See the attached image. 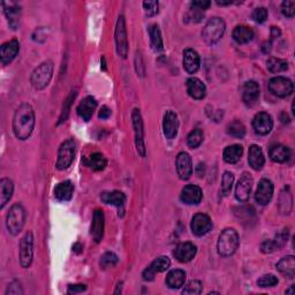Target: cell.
Masks as SVG:
<instances>
[{
	"mask_svg": "<svg viewBox=\"0 0 295 295\" xmlns=\"http://www.w3.org/2000/svg\"><path fill=\"white\" fill-rule=\"evenodd\" d=\"M35 128V111L29 104H21L13 118V131L19 140L30 138Z\"/></svg>",
	"mask_w": 295,
	"mask_h": 295,
	"instance_id": "1",
	"label": "cell"
},
{
	"mask_svg": "<svg viewBox=\"0 0 295 295\" xmlns=\"http://www.w3.org/2000/svg\"><path fill=\"white\" fill-rule=\"evenodd\" d=\"M239 243L240 239L237 231L234 229H225L224 231H221L219 238H218V253L223 257L232 256L237 252Z\"/></svg>",
	"mask_w": 295,
	"mask_h": 295,
	"instance_id": "2",
	"label": "cell"
},
{
	"mask_svg": "<svg viewBox=\"0 0 295 295\" xmlns=\"http://www.w3.org/2000/svg\"><path fill=\"white\" fill-rule=\"evenodd\" d=\"M26 223V210L20 203L12 206L6 217V226L12 235H17Z\"/></svg>",
	"mask_w": 295,
	"mask_h": 295,
	"instance_id": "3",
	"label": "cell"
},
{
	"mask_svg": "<svg viewBox=\"0 0 295 295\" xmlns=\"http://www.w3.org/2000/svg\"><path fill=\"white\" fill-rule=\"evenodd\" d=\"M52 76H53V62L48 60L40 63L37 68H35L33 74H31L30 82L35 89L42 90L48 87Z\"/></svg>",
	"mask_w": 295,
	"mask_h": 295,
	"instance_id": "4",
	"label": "cell"
},
{
	"mask_svg": "<svg viewBox=\"0 0 295 295\" xmlns=\"http://www.w3.org/2000/svg\"><path fill=\"white\" fill-rule=\"evenodd\" d=\"M226 30V24L220 17H212L207 22L202 31V38L208 44H216L219 40Z\"/></svg>",
	"mask_w": 295,
	"mask_h": 295,
	"instance_id": "5",
	"label": "cell"
},
{
	"mask_svg": "<svg viewBox=\"0 0 295 295\" xmlns=\"http://www.w3.org/2000/svg\"><path fill=\"white\" fill-rule=\"evenodd\" d=\"M76 143L73 139H68L62 142L58 151V160L56 163V167L59 171L66 170L72 165L75 158Z\"/></svg>",
	"mask_w": 295,
	"mask_h": 295,
	"instance_id": "6",
	"label": "cell"
},
{
	"mask_svg": "<svg viewBox=\"0 0 295 295\" xmlns=\"http://www.w3.org/2000/svg\"><path fill=\"white\" fill-rule=\"evenodd\" d=\"M116 45L117 52L121 58H127L128 56V38H127V30H126V22L124 16H119L116 26Z\"/></svg>",
	"mask_w": 295,
	"mask_h": 295,
	"instance_id": "7",
	"label": "cell"
},
{
	"mask_svg": "<svg viewBox=\"0 0 295 295\" xmlns=\"http://www.w3.org/2000/svg\"><path fill=\"white\" fill-rule=\"evenodd\" d=\"M269 89L275 96L286 98L293 94L294 85L289 79L284 78V76H276V78L270 80Z\"/></svg>",
	"mask_w": 295,
	"mask_h": 295,
	"instance_id": "8",
	"label": "cell"
},
{
	"mask_svg": "<svg viewBox=\"0 0 295 295\" xmlns=\"http://www.w3.org/2000/svg\"><path fill=\"white\" fill-rule=\"evenodd\" d=\"M131 120H133V127L135 133V144L136 150L140 153L141 157H145V144H144V129L142 116L139 108H134L131 113Z\"/></svg>",
	"mask_w": 295,
	"mask_h": 295,
	"instance_id": "9",
	"label": "cell"
},
{
	"mask_svg": "<svg viewBox=\"0 0 295 295\" xmlns=\"http://www.w3.org/2000/svg\"><path fill=\"white\" fill-rule=\"evenodd\" d=\"M34 257V237L33 233L28 232L20 241V264L22 267H29Z\"/></svg>",
	"mask_w": 295,
	"mask_h": 295,
	"instance_id": "10",
	"label": "cell"
},
{
	"mask_svg": "<svg viewBox=\"0 0 295 295\" xmlns=\"http://www.w3.org/2000/svg\"><path fill=\"white\" fill-rule=\"evenodd\" d=\"M190 228H192V232L196 237H203V235L208 234L211 231L212 221L210 217L206 215V213H196L193 217Z\"/></svg>",
	"mask_w": 295,
	"mask_h": 295,
	"instance_id": "11",
	"label": "cell"
},
{
	"mask_svg": "<svg viewBox=\"0 0 295 295\" xmlns=\"http://www.w3.org/2000/svg\"><path fill=\"white\" fill-rule=\"evenodd\" d=\"M170 265H171V261L169 257L161 256L156 258V260L143 271V279L147 281H152L153 279H155V276L157 274H161V272L169 270Z\"/></svg>",
	"mask_w": 295,
	"mask_h": 295,
	"instance_id": "12",
	"label": "cell"
},
{
	"mask_svg": "<svg viewBox=\"0 0 295 295\" xmlns=\"http://www.w3.org/2000/svg\"><path fill=\"white\" fill-rule=\"evenodd\" d=\"M272 127H274V120L269 113L260 112L254 117L253 128L256 134L267 135L272 130Z\"/></svg>",
	"mask_w": 295,
	"mask_h": 295,
	"instance_id": "13",
	"label": "cell"
},
{
	"mask_svg": "<svg viewBox=\"0 0 295 295\" xmlns=\"http://www.w3.org/2000/svg\"><path fill=\"white\" fill-rule=\"evenodd\" d=\"M275 186L269 179H262L258 184L256 189L255 199L260 206H266L269 204L272 196H274Z\"/></svg>",
	"mask_w": 295,
	"mask_h": 295,
	"instance_id": "14",
	"label": "cell"
},
{
	"mask_svg": "<svg viewBox=\"0 0 295 295\" xmlns=\"http://www.w3.org/2000/svg\"><path fill=\"white\" fill-rule=\"evenodd\" d=\"M176 172L181 180H188L193 174V162L187 152H180L175 161Z\"/></svg>",
	"mask_w": 295,
	"mask_h": 295,
	"instance_id": "15",
	"label": "cell"
},
{
	"mask_svg": "<svg viewBox=\"0 0 295 295\" xmlns=\"http://www.w3.org/2000/svg\"><path fill=\"white\" fill-rule=\"evenodd\" d=\"M179 120L173 111H166L163 118V131L166 139L173 140L178 135Z\"/></svg>",
	"mask_w": 295,
	"mask_h": 295,
	"instance_id": "16",
	"label": "cell"
},
{
	"mask_svg": "<svg viewBox=\"0 0 295 295\" xmlns=\"http://www.w3.org/2000/svg\"><path fill=\"white\" fill-rule=\"evenodd\" d=\"M253 188V178L251 174L244 173L238 181L237 188H235V197L240 202H247L251 197Z\"/></svg>",
	"mask_w": 295,
	"mask_h": 295,
	"instance_id": "17",
	"label": "cell"
},
{
	"mask_svg": "<svg viewBox=\"0 0 295 295\" xmlns=\"http://www.w3.org/2000/svg\"><path fill=\"white\" fill-rule=\"evenodd\" d=\"M202 198L203 193L202 189L199 188L198 186L187 185L183 190H181L180 199L185 204H188V206H196V204L202 201Z\"/></svg>",
	"mask_w": 295,
	"mask_h": 295,
	"instance_id": "18",
	"label": "cell"
},
{
	"mask_svg": "<svg viewBox=\"0 0 295 295\" xmlns=\"http://www.w3.org/2000/svg\"><path fill=\"white\" fill-rule=\"evenodd\" d=\"M197 253V248L192 242H183L176 246L173 255L180 263H188L193 260Z\"/></svg>",
	"mask_w": 295,
	"mask_h": 295,
	"instance_id": "19",
	"label": "cell"
},
{
	"mask_svg": "<svg viewBox=\"0 0 295 295\" xmlns=\"http://www.w3.org/2000/svg\"><path fill=\"white\" fill-rule=\"evenodd\" d=\"M20 51V43L17 39H12L10 42H6L0 48V56H2L3 65H8V63L14 60L17 53Z\"/></svg>",
	"mask_w": 295,
	"mask_h": 295,
	"instance_id": "20",
	"label": "cell"
},
{
	"mask_svg": "<svg viewBox=\"0 0 295 295\" xmlns=\"http://www.w3.org/2000/svg\"><path fill=\"white\" fill-rule=\"evenodd\" d=\"M104 220H105V218H104V213L101 209L95 210L90 234H92V237L97 243L101 242L104 237Z\"/></svg>",
	"mask_w": 295,
	"mask_h": 295,
	"instance_id": "21",
	"label": "cell"
},
{
	"mask_svg": "<svg viewBox=\"0 0 295 295\" xmlns=\"http://www.w3.org/2000/svg\"><path fill=\"white\" fill-rule=\"evenodd\" d=\"M258 97H260V85L254 80L247 81L242 89V99L244 104L252 106L257 102Z\"/></svg>",
	"mask_w": 295,
	"mask_h": 295,
	"instance_id": "22",
	"label": "cell"
},
{
	"mask_svg": "<svg viewBox=\"0 0 295 295\" xmlns=\"http://www.w3.org/2000/svg\"><path fill=\"white\" fill-rule=\"evenodd\" d=\"M184 68L188 74H195L199 70V63H201V59H199L198 53L193 49H187L184 52L183 58Z\"/></svg>",
	"mask_w": 295,
	"mask_h": 295,
	"instance_id": "23",
	"label": "cell"
},
{
	"mask_svg": "<svg viewBox=\"0 0 295 295\" xmlns=\"http://www.w3.org/2000/svg\"><path fill=\"white\" fill-rule=\"evenodd\" d=\"M186 87H187V93L192 98L194 99H203L207 95V87L201 80L197 78H190L187 80V83H186Z\"/></svg>",
	"mask_w": 295,
	"mask_h": 295,
	"instance_id": "24",
	"label": "cell"
},
{
	"mask_svg": "<svg viewBox=\"0 0 295 295\" xmlns=\"http://www.w3.org/2000/svg\"><path fill=\"white\" fill-rule=\"evenodd\" d=\"M97 107V101L93 96H88L83 98L76 110H78V115L82 118L84 121H89L92 119L95 110Z\"/></svg>",
	"mask_w": 295,
	"mask_h": 295,
	"instance_id": "25",
	"label": "cell"
},
{
	"mask_svg": "<svg viewBox=\"0 0 295 295\" xmlns=\"http://www.w3.org/2000/svg\"><path fill=\"white\" fill-rule=\"evenodd\" d=\"M248 163L249 165L252 166V169H254L255 171H260L263 169V166H264L265 164L264 153H263L262 149L258 147V145L253 144L252 147L249 148Z\"/></svg>",
	"mask_w": 295,
	"mask_h": 295,
	"instance_id": "26",
	"label": "cell"
},
{
	"mask_svg": "<svg viewBox=\"0 0 295 295\" xmlns=\"http://www.w3.org/2000/svg\"><path fill=\"white\" fill-rule=\"evenodd\" d=\"M74 194V185L72 184V181L66 180L59 184L56 188H54V196L57 199L62 202L70 201Z\"/></svg>",
	"mask_w": 295,
	"mask_h": 295,
	"instance_id": "27",
	"label": "cell"
},
{
	"mask_svg": "<svg viewBox=\"0 0 295 295\" xmlns=\"http://www.w3.org/2000/svg\"><path fill=\"white\" fill-rule=\"evenodd\" d=\"M4 12L7 17L8 25L13 30H16L20 27V17H21V8L17 5H8L6 6L3 3Z\"/></svg>",
	"mask_w": 295,
	"mask_h": 295,
	"instance_id": "28",
	"label": "cell"
},
{
	"mask_svg": "<svg viewBox=\"0 0 295 295\" xmlns=\"http://www.w3.org/2000/svg\"><path fill=\"white\" fill-rule=\"evenodd\" d=\"M269 156L275 163H286L290 158V150L283 144H275L270 148Z\"/></svg>",
	"mask_w": 295,
	"mask_h": 295,
	"instance_id": "29",
	"label": "cell"
},
{
	"mask_svg": "<svg viewBox=\"0 0 295 295\" xmlns=\"http://www.w3.org/2000/svg\"><path fill=\"white\" fill-rule=\"evenodd\" d=\"M277 270H278L281 275L288 278H294L295 276V257L293 255H288L281 258V260L277 263Z\"/></svg>",
	"mask_w": 295,
	"mask_h": 295,
	"instance_id": "30",
	"label": "cell"
},
{
	"mask_svg": "<svg viewBox=\"0 0 295 295\" xmlns=\"http://www.w3.org/2000/svg\"><path fill=\"white\" fill-rule=\"evenodd\" d=\"M101 199L105 204H112L117 208H124L126 202V195L119 192V190H113V192H105L101 195Z\"/></svg>",
	"mask_w": 295,
	"mask_h": 295,
	"instance_id": "31",
	"label": "cell"
},
{
	"mask_svg": "<svg viewBox=\"0 0 295 295\" xmlns=\"http://www.w3.org/2000/svg\"><path fill=\"white\" fill-rule=\"evenodd\" d=\"M186 281V272L184 270L175 269L170 271L166 276V285L172 289L183 287Z\"/></svg>",
	"mask_w": 295,
	"mask_h": 295,
	"instance_id": "32",
	"label": "cell"
},
{
	"mask_svg": "<svg viewBox=\"0 0 295 295\" xmlns=\"http://www.w3.org/2000/svg\"><path fill=\"white\" fill-rule=\"evenodd\" d=\"M14 192V185L12 180L4 178L0 180V208H4L13 196Z\"/></svg>",
	"mask_w": 295,
	"mask_h": 295,
	"instance_id": "33",
	"label": "cell"
},
{
	"mask_svg": "<svg viewBox=\"0 0 295 295\" xmlns=\"http://www.w3.org/2000/svg\"><path fill=\"white\" fill-rule=\"evenodd\" d=\"M242 153H243L242 145L233 144L225 149L223 157H224V161L228 163V164H237V163L241 160Z\"/></svg>",
	"mask_w": 295,
	"mask_h": 295,
	"instance_id": "34",
	"label": "cell"
},
{
	"mask_svg": "<svg viewBox=\"0 0 295 295\" xmlns=\"http://www.w3.org/2000/svg\"><path fill=\"white\" fill-rule=\"evenodd\" d=\"M233 38L239 44H247L253 40L254 31L247 26H238L233 30Z\"/></svg>",
	"mask_w": 295,
	"mask_h": 295,
	"instance_id": "35",
	"label": "cell"
},
{
	"mask_svg": "<svg viewBox=\"0 0 295 295\" xmlns=\"http://www.w3.org/2000/svg\"><path fill=\"white\" fill-rule=\"evenodd\" d=\"M149 35H150L152 49L157 52H161L164 50V43H163V37L161 34V29L157 25H152L149 28Z\"/></svg>",
	"mask_w": 295,
	"mask_h": 295,
	"instance_id": "36",
	"label": "cell"
},
{
	"mask_svg": "<svg viewBox=\"0 0 295 295\" xmlns=\"http://www.w3.org/2000/svg\"><path fill=\"white\" fill-rule=\"evenodd\" d=\"M87 164L90 169L94 171H103L107 166V161H106V158L102 155V153L95 152L92 156H90Z\"/></svg>",
	"mask_w": 295,
	"mask_h": 295,
	"instance_id": "37",
	"label": "cell"
},
{
	"mask_svg": "<svg viewBox=\"0 0 295 295\" xmlns=\"http://www.w3.org/2000/svg\"><path fill=\"white\" fill-rule=\"evenodd\" d=\"M266 67L271 73H281L287 71L288 63L284 59L280 58H270L266 62Z\"/></svg>",
	"mask_w": 295,
	"mask_h": 295,
	"instance_id": "38",
	"label": "cell"
},
{
	"mask_svg": "<svg viewBox=\"0 0 295 295\" xmlns=\"http://www.w3.org/2000/svg\"><path fill=\"white\" fill-rule=\"evenodd\" d=\"M228 133L235 139H242L246 135V127L243 126L241 121L234 120L229 125Z\"/></svg>",
	"mask_w": 295,
	"mask_h": 295,
	"instance_id": "39",
	"label": "cell"
},
{
	"mask_svg": "<svg viewBox=\"0 0 295 295\" xmlns=\"http://www.w3.org/2000/svg\"><path fill=\"white\" fill-rule=\"evenodd\" d=\"M203 142V133L201 129H194L187 136V144L189 148L196 149Z\"/></svg>",
	"mask_w": 295,
	"mask_h": 295,
	"instance_id": "40",
	"label": "cell"
},
{
	"mask_svg": "<svg viewBox=\"0 0 295 295\" xmlns=\"http://www.w3.org/2000/svg\"><path fill=\"white\" fill-rule=\"evenodd\" d=\"M118 261H119V258H118V256L115 253L107 252L101 257V262H99V264H101L102 269H107V267L115 266L118 263Z\"/></svg>",
	"mask_w": 295,
	"mask_h": 295,
	"instance_id": "41",
	"label": "cell"
},
{
	"mask_svg": "<svg viewBox=\"0 0 295 295\" xmlns=\"http://www.w3.org/2000/svg\"><path fill=\"white\" fill-rule=\"evenodd\" d=\"M203 285L199 280H190L189 283L186 285L183 293L184 294H190V295H197L202 293Z\"/></svg>",
	"mask_w": 295,
	"mask_h": 295,
	"instance_id": "42",
	"label": "cell"
},
{
	"mask_svg": "<svg viewBox=\"0 0 295 295\" xmlns=\"http://www.w3.org/2000/svg\"><path fill=\"white\" fill-rule=\"evenodd\" d=\"M234 184V174L231 172H225L221 178V192L224 194H228L231 192Z\"/></svg>",
	"mask_w": 295,
	"mask_h": 295,
	"instance_id": "43",
	"label": "cell"
},
{
	"mask_svg": "<svg viewBox=\"0 0 295 295\" xmlns=\"http://www.w3.org/2000/svg\"><path fill=\"white\" fill-rule=\"evenodd\" d=\"M288 240V230L285 229L279 232L278 234H276V237L272 239V242H274L276 251H279V249L283 248L286 243H287Z\"/></svg>",
	"mask_w": 295,
	"mask_h": 295,
	"instance_id": "44",
	"label": "cell"
},
{
	"mask_svg": "<svg viewBox=\"0 0 295 295\" xmlns=\"http://www.w3.org/2000/svg\"><path fill=\"white\" fill-rule=\"evenodd\" d=\"M277 284H278V278L274 275H265L257 280V285L263 288L274 287Z\"/></svg>",
	"mask_w": 295,
	"mask_h": 295,
	"instance_id": "45",
	"label": "cell"
},
{
	"mask_svg": "<svg viewBox=\"0 0 295 295\" xmlns=\"http://www.w3.org/2000/svg\"><path fill=\"white\" fill-rule=\"evenodd\" d=\"M267 15H269V13H267V10L265 7H257L254 10L252 17L254 21L257 22V24H263V22L267 19Z\"/></svg>",
	"mask_w": 295,
	"mask_h": 295,
	"instance_id": "46",
	"label": "cell"
},
{
	"mask_svg": "<svg viewBox=\"0 0 295 295\" xmlns=\"http://www.w3.org/2000/svg\"><path fill=\"white\" fill-rule=\"evenodd\" d=\"M281 13L286 17H293L295 14V2H284L281 4Z\"/></svg>",
	"mask_w": 295,
	"mask_h": 295,
	"instance_id": "47",
	"label": "cell"
},
{
	"mask_svg": "<svg viewBox=\"0 0 295 295\" xmlns=\"http://www.w3.org/2000/svg\"><path fill=\"white\" fill-rule=\"evenodd\" d=\"M143 7H144L145 14H147L148 16H153L158 13L160 4H158V2H144Z\"/></svg>",
	"mask_w": 295,
	"mask_h": 295,
	"instance_id": "48",
	"label": "cell"
},
{
	"mask_svg": "<svg viewBox=\"0 0 295 295\" xmlns=\"http://www.w3.org/2000/svg\"><path fill=\"white\" fill-rule=\"evenodd\" d=\"M211 3L209 2V0H196V2H193L192 3V7L195 8V10H198V11H206L208 10L209 7H210Z\"/></svg>",
	"mask_w": 295,
	"mask_h": 295,
	"instance_id": "49",
	"label": "cell"
},
{
	"mask_svg": "<svg viewBox=\"0 0 295 295\" xmlns=\"http://www.w3.org/2000/svg\"><path fill=\"white\" fill-rule=\"evenodd\" d=\"M22 293H24V290H22L21 285L20 283H17V281H13V283L8 286L6 290V294H12V295H17Z\"/></svg>",
	"mask_w": 295,
	"mask_h": 295,
	"instance_id": "50",
	"label": "cell"
},
{
	"mask_svg": "<svg viewBox=\"0 0 295 295\" xmlns=\"http://www.w3.org/2000/svg\"><path fill=\"white\" fill-rule=\"evenodd\" d=\"M276 251V247L272 240H265L264 242H262L261 244V252L263 254H271Z\"/></svg>",
	"mask_w": 295,
	"mask_h": 295,
	"instance_id": "51",
	"label": "cell"
},
{
	"mask_svg": "<svg viewBox=\"0 0 295 295\" xmlns=\"http://www.w3.org/2000/svg\"><path fill=\"white\" fill-rule=\"evenodd\" d=\"M189 19H192L193 22L195 24H197V22H201L203 19V13L202 11H198V10H195V8L192 7V10H190L189 14H188Z\"/></svg>",
	"mask_w": 295,
	"mask_h": 295,
	"instance_id": "52",
	"label": "cell"
},
{
	"mask_svg": "<svg viewBox=\"0 0 295 295\" xmlns=\"http://www.w3.org/2000/svg\"><path fill=\"white\" fill-rule=\"evenodd\" d=\"M87 289V286L79 284V285H70L68 286L67 293L68 294H78V293H82L84 290Z\"/></svg>",
	"mask_w": 295,
	"mask_h": 295,
	"instance_id": "53",
	"label": "cell"
},
{
	"mask_svg": "<svg viewBox=\"0 0 295 295\" xmlns=\"http://www.w3.org/2000/svg\"><path fill=\"white\" fill-rule=\"evenodd\" d=\"M111 115H112V111L110 107L102 106L101 111H99V118H101V119H108Z\"/></svg>",
	"mask_w": 295,
	"mask_h": 295,
	"instance_id": "54",
	"label": "cell"
},
{
	"mask_svg": "<svg viewBox=\"0 0 295 295\" xmlns=\"http://www.w3.org/2000/svg\"><path fill=\"white\" fill-rule=\"evenodd\" d=\"M281 35V31L278 27H271V39L278 38Z\"/></svg>",
	"mask_w": 295,
	"mask_h": 295,
	"instance_id": "55",
	"label": "cell"
},
{
	"mask_svg": "<svg viewBox=\"0 0 295 295\" xmlns=\"http://www.w3.org/2000/svg\"><path fill=\"white\" fill-rule=\"evenodd\" d=\"M196 173H197V175L199 176V178H202V176L204 175V173H206V165L204 164H198V166H197V169H196Z\"/></svg>",
	"mask_w": 295,
	"mask_h": 295,
	"instance_id": "56",
	"label": "cell"
},
{
	"mask_svg": "<svg viewBox=\"0 0 295 295\" xmlns=\"http://www.w3.org/2000/svg\"><path fill=\"white\" fill-rule=\"evenodd\" d=\"M218 5H221V6H228V5H231L233 2L232 0H217L216 2Z\"/></svg>",
	"mask_w": 295,
	"mask_h": 295,
	"instance_id": "57",
	"label": "cell"
},
{
	"mask_svg": "<svg viewBox=\"0 0 295 295\" xmlns=\"http://www.w3.org/2000/svg\"><path fill=\"white\" fill-rule=\"evenodd\" d=\"M270 51H271V40L270 42H266L264 45H263V52L269 53Z\"/></svg>",
	"mask_w": 295,
	"mask_h": 295,
	"instance_id": "58",
	"label": "cell"
},
{
	"mask_svg": "<svg viewBox=\"0 0 295 295\" xmlns=\"http://www.w3.org/2000/svg\"><path fill=\"white\" fill-rule=\"evenodd\" d=\"M280 119H281V121L284 122V124H286V122H289V118H288V116H287V113H285V112L281 113Z\"/></svg>",
	"mask_w": 295,
	"mask_h": 295,
	"instance_id": "59",
	"label": "cell"
},
{
	"mask_svg": "<svg viewBox=\"0 0 295 295\" xmlns=\"http://www.w3.org/2000/svg\"><path fill=\"white\" fill-rule=\"evenodd\" d=\"M286 294H294V286H290V288L286 290Z\"/></svg>",
	"mask_w": 295,
	"mask_h": 295,
	"instance_id": "60",
	"label": "cell"
},
{
	"mask_svg": "<svg viewBox=\"0 0 295 295\" xmlns=\"http://www.w3.org/2000/svg\"><path fill=\"white\" fill-rule=\"evenodd\" d=\"M102 60H103V65H102V66H103V70L105 71V70H106V65H105V58L103 57V58H102Z\"/></svg>",
	"mask_w": 295,
	"mask_h": 295,
	"instance_id": "61",
	"label": "cell"
},
{
	"mask_svg": "<svg viewBox=\"0 0 295 295\" xmlns=\"http://www.w3.org/2000/svg\"><path fill=\"white\" fill-rule=\"evenodd\" d=\"M121 285H122V283H120L119 285H118V289L116 290V294H118L119 292H121Z\"/></svg>",
	"mask_w": 295,
	"mask_h": 295,
	"instance_id": "62",
	"label": "cell"
}]
</instances>
